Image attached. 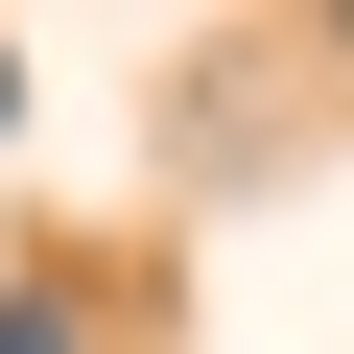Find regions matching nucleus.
Returning <instances> with one entry per match:
<instances>
[{"instance_id":"f03ea898","label":"nucleus","mask_w":354,"mask_h":354,"mask_svg":"<svg viewBox=\"0 0 354 354\" xmlns=\"http://www.w3.org/2000/svg\"><path fill=\"white\" fill-rule=\"evenodd\" d=\"M0 118H24V71H0Z\"/></svg>"},{"instance_id":"f257e3e1","label":"nucleus","mask_w":354,"mask_h":354,"mask_svg":"<svg viewBox=\"0 0 354 354\" xmlns=\"http://www.w3.org/2000/svg\"><path fill=\"white\" fill-rule=\"evenodd\" d=\"M0 354H71V260H24V283H0Z\"/></svg>"}]
</instances>
